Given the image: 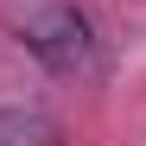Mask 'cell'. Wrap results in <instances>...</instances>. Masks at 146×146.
Listing matches in <instances>:
<instances>
[{
  "instance_id": "1",
  "label": "cell",
  "mask_w": 146,
  "mask_h": 146,
  "mask_svg": "<svg viewBox=\"0 0 146 146\" xmlns=\"http://www.w3.org/2000/svg\"><path fill=\"white\" fill-rule=\"evenodd\" d=\"M19 38H26L32 57L51 64V70H83L95 57V32H89V19L76 7H38V13H26Z\"/></svg>"
},
{
  "instance_id": "2",
  "label": "cell",
  "mask_w": 146,
  "mask_h": 146,
  "mask_svg": "<svg viewBox=\"0 0 146 146\" xmlns=\"http://www.w3.org/2000/svg\"><path fill=\"white\" fill-rule=\"evenodd\" d=\"M0 146H57V127L38 108H0Z\"/></svg>"
}]
</instances>
